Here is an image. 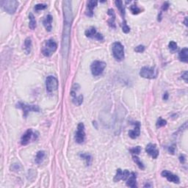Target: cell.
<instances>
[{"label": "cell", "mask_w": 188, "mask_h": 188, "mask_svg": "<svg viewBox=\"0 0 188 188\" xmlns=\"http://www.w3.org/2000/svg\"><path fill=\"white\" fill-rule=\"evenodd\" d=\"M135 173H131L129 176L128 177V180L126 181V185L130 187H137V180H136Z\"/></svg>", "instance_id": "obj_18"}, {"label": "cell", "mask_w": 188, "mask_h": 188, "mask_svg": "<svg viewBox=\"0 0 188 188\" xmlns=\"http://www.w3.org/2000/svg\"><path fill=\"white\" fill-rule=\"evenodd\" d=\"M133 160H134V162H135L137 165H138V166L139 167L140 169H141V170H144L145 169V166L144 165H143V163L142 162H141L140 160V159L138 158L137 156H133Z\"/></svg>", "instance_id": "obj_27"}, {"label": "cell", "mask_w": 188, "mask_h": 188, "mask_svg": "<svg viewBox=\"0 0 188 188\" xmlns=\"http://www.w3.org/2000/svg\"><path fill=\"white\" fill-rule=\"evenodd\" d=\"M79 157L85 160L86 165H87V166L91 165V162H92V157H91V154L86 153H80L79 154Z\"/></svg>", "instance_id": "obj_22"}, {"label": "cell", "mask_w": 188, "mask_h": 188, "mask_svg": "<svg viewBox=\"0 0 188 188\" xmlns=\"http://www.w3.org/2000/svg\"><path fill=\"white\" fill-rule=\"evenodd\" d=\"M107 64L105 62L99 60H95L93 62L91 66V73L94 77H98L99 75L102 74L105 68H106Z\"/></svg>", "instance_id": "obj_5"}, {"label": "cell", "mask_w": 188, "mask_h": 188, "mask_svg": "<svg viewBox=\"0 0 188 188\" xmlns=\"http://www.w3.org/2000/svg\"><path fill=\"white\" fill-rule=\"evenodd\" d=\"M134 125L135 126V128L133 130H130L129 132V135L132 139H135L139 137L140 134V124L139 122H135L134 123Z\"/></svg>", "instance_id": "obj_15"}, {"label": "cell", "mask_w": 188, "mask_h": 188, "mask_svg": "<svg viewBox=\"0 0 188 188\" xmlns=\"http://www.w3.org/2000/svg\"><path fill=\"white\" fill-rule=\"evenodd\" d=\"M38 136V133L36 132V134H33V132H32V129H29L26 131V132L21 136V144L22 146H26L28 143H30L31 139L32 138L33 140L37 139Z\"/></svg>", "instance_id": "obj_8"}, {"label": "cell", "mask_w": 188, "mask_h": 188, "mask_svg": "<svg viewBox=\"0 0 188 188\" xmlns=\"http://www.w3.org/2000/svg\"><path fill=\"white\" fill-rule=\"evenodd\" d=\"M187 18H185V21H184V23H185V26H187Z\"/></svg>", "instance_id": "obj_41"}, {"label": "cell", "mask_w": 188, "mask_h": 188, "mask_svg": "<svg viewBox=\"0 0 188 188\" xmlns=\"http://www.w3.org/2000/svg\"><path fill=\"white\" fill-rule=\"evenodd\" d=\"M179 59L183 63H187L188 62V49L187 48H184L180 51L179 54Z\"/></svg>", "instance_id": "obj_19"}, {"label": "cell", "mask_w": 188, "mask_h": 188, "mask_svg": "<svg viewBox=\"0 0 188 188\" xmlns=\"http://www.w3.org/2000/svg\"><path fill=\"white\" fill-rule=\"evenodd\" d=\"M24 52L26 54H30L32 50V40L30 38H26L24 40Z\"/></svg>", "instance_id": "obj_20"}, {"label": "cell", "mask_w": 188, "mask_h": 188, "mask_svg": "<svg viewBox=\"0 0 188 188\" xmlns=\"http://www.w3.org/2000/svg\"><path fill=\"white\" fill-rule=\"evenodd\" d=\"M130 11H132V13L134 15H137V14L140 13L141 12V9L137 5L134 4V5H132L130 6Z\"/></svg>", "instance_id": "obj_28"}, {"label": "cell", "mask_w": 188, "mask_h": 188, "mask_svg": "<svg viewBox=\"0 0 188 188\" xmlns=\"http://www.w3.org/2000/svg\"><path fill=\"white\" fill-rule=\"evenodd\" d=\"M122 30H123L124 33H129V32H130V28H129V26L127 25L125 20H124V23H123V24H122Z\"/></svg>", "instance_id": "obj_33"}, {"label": "cell", "mask_w": 188, "mask_h": 188, "mask_svg": "<svg viewBox=\"0 0 188 188\" xmlns=\"http://www.w3.org/2000/svg\"><path fill=\"white\" fill-rule=\"evenodd\" d=\"M74 140L77 143H82L85 140V125L82 123H79L77 126V130L75 133Z\"/></svg>", "instance_id": "obj_10"}, {"label": "cell", "mask_w": 188, "mask_h": 188, "mask_svg": "<svg viewBox=\"0 0 188 188\" xmlns=\"http://www.w3.org/2000/svg\"><path fill=\"white\" fill-rule=\"evenodd\" d=\"M161 175H162V177L166 178L167 179V181H171V182L173 183H175V184H179L180 179L179 178V176L173 174V173L170 172V171L165 170V171H163L162 173H161Z\"/></svg>", "instance_id": "obj_12"}, {"label": "cell", "mask_w": 188, "mask_h": 188, "mask_svg": "<svg viewBox=\"0 0 188 188\" xmlns=\"http://www.w3.org/2000/svg\"><path fill=\"white\" fill-rule=\"evenodd\" d=\"M115 4L116 7L119 10V11H120V15H121V16L124 19V16H125V9H124V7L123 6V2L122 1H115Z\"/></svg>", "instance_id": "obj_24"}, {"label": "cell", "mask_w": 188, "mask_h": 188, "mask_svg": "<svg viewBox=\"0 0 188 188\" xmlns=\"http://www.w3.org/2000/svg\"><path fill=\"white\" fill-rule=\"evenodd\" d=\"M58 49V44H56V42L52 39H49V40H46L44 44V46L42 48V54H44L45 57H51L56 50Z\"/></svg>", "instance_id": "obj_2"}, {"label": "cell", "mask_w": 188, "mask_h": 188, "mask_svg": "<svg viewBox=\"0 0 188 188\" xmlns=\"http://www.w3.org/2000/svg\"><path fill=\"white\" fill-rule=\"evenodd\" d=\"M169 6H170V4H169V2H165L162 6V11H167V9L169 8Z\"/></svg>", "instance_id": "obj_35"}, {"label": "cell", "mask_w": 188, "mask_h": 188, "mask_svg": "<svg viewBox=\"0 0 188 188\" xmlns=\"http://www.w3.org/2000/svg\"><path fill=\"white\" fill-rule=\"evenodd\" d=\"M146 151L153 159H157L159 156V150L157 149V146L153 143H149L147 145Z\"/></svg>", "instance_id": "obj_13"}, {"label": "cell", "mask_w": 188, "mask_h": 188, "mask_svg": "<svg viewBox=\"0 0 188 188\" xmlns=\"http://www.w3.org/2000/svg\"><path fill=\"white\" fill-rule=\"evenodd\" d=\"M29 19H30V24H29V26L31 30H35L36 28V20L34 16V15L32 13L29 14Z\"/></svg>", "instance_id": "obj_23"}, {"label": "cell", "mask_w": 188, "mask_h": 188, "mask_svg": "<svg viewBox=\"0 0 188 188\" xmlns=\"http://www.w3.org/2000/svg\"><path fill=\"white\" fill-rule=\"evenodd\" d=\"M123 179V171L121 169L118 168L116 171V174H115V177H114V181L115 182H118L119 181L122 180Z\"/></svg>", "instance_id": "obj_26"}, {"label": "cell", "mask_w": 188, "mask_h": 188, "mask_svg": "<svg viewBox=\"0 0 188 188\" xmlns=\"http://www.w3.org/2000/svg\"><path fill=\"white\" fill-rule=\"evenodd\" d=\"M181 78L185 80L186 83H187V71H185V73H183L182 76H181Z\"/></svg>", "instance_id": "obj_39"}, {"label": "cell", "mask_w": 188, "mask_h": 188, "mask_svg": "<svg viewBox=\"0 0 188 188\" xmlns=\"http://www.w3.org/2000/svg\"><path fill=\"white\" fill-rule=\"evenodd\" d=\"M140 77L146 79H155L157 76V72L154 70V68H150V67L144 66L140 69Z\"/></svg>", "instance_id": "obj_9"}, {"label": "cell", "mask_w": 188, "mask_h": 188, "mask_svg": "<svg viewBox=\"0 0 188 188\" xmlns=\"http://www.w3.org/2000/svg\"><path fill=\"white\" fill-rule=\"evenodd\" d=\"M145 49H146V47H145L144 46L140 45V46H137V47H135V49H134V51H135L136 52L142 53V52H144Z\"/></svg>", "instance_id": "obj_34"}, {"label": "cell", "mask_w": 188, "mask_h": 188, "mask_svg": "<svg viewBox=\"0 0 188 188\" xmlns=\"http://www.w3.org/2000/svg\"><path fill=\"white\" fill-rule=\"evenodd\" d=\"M63 14H64V26H63V40H62V52L63 57L66 58L69 50L71 28L73 19L71 2L70 1H63Z\"/></svg>", "instance_id": "obj_1"}, {"label": "cell", "mask_w": 188, "mask_h": 188, "mask_svg": "<svg viewBox=\"0 0 188 188\" xmlns=\"http://www.w3.org/2000/svg\"><path fill=\"white\" fill-rule=\"evenodd\" d=\"M11 169H12L13 171H19L20 170V165L19 164H13V165L11 166Z\"/></svg>", "instance_id": "obj_36"}, {"label": "cell", "mask_w": 188, "mask_h": 188, "mask_svg": "<svg viewBox=\"0 0 188 188\" xmlns=\"http://www.w3.org/2000/svg\"><path fill=\"white\" fill-rule=\"evenodd\" d=\"M168 96H169V95H168V93H167V92H165L163 95V99L164 100H167V99H168Z\"/></svg>", "instance_id": "obj_40"}, {"label": "cell", "mask_w": 188, "mask_h": 188, "mask_svg": "<svg viewBox=\"0 0 188 188\" xmlns=\"http://www.w3.org/2000/svg\"><path fill=\"white\" fill-rule=\"evenodd\" d=\"M179 161H180V162H181V164L185 163V160H186V157H185V155H184V154H181V155H180V157H179Z\"/></svg>", "instance_id": "obj_38"}, {"label": "cell", "mask_w": 188, "mask_h": 188, "mask_svg": "<svg viewBox=\"0 0 188 188\" xmlns=\"http://www.w3.org/2000/svg\"><path fill=\"white\" fill-rule=\"evenodd\" d=\"M168 47H169V49H170V51H171V52H173V53L175 52H176L178 49L177 44H176L175 41L170 42L168 44Z\"/></svg>", "instance_id": "obj_29"}, {"label": "cell", "mask_w": 188, "mask_h": 188, "mask_svg": "<svg viewBox=\"0 0 188 188\" xmlns=\"http://www.w3.org/2000/svg\"><path fill=\"white\" fill-rule=\"evenodd\" d=\"M45 155L46 153L44 151H39V152L36 154V156H35V162H36L38 165L41 163V162H43V160H44V157H45Z\"/></svg>", "instance_id": "obj_21"}, {"label": "cell", "mask_w": 188, "mask_h": 188, "mask_svg": "<svg viewBox=\"0 0 188 188\" xmlns=\"http://www.w3.org/2000/svg\"><path fill=\"white\" fill-rule=\"evenodd\" d=\"M107 14L108 16H110V19H108L107 23L109 26L112 28H114L115 29L116 26H115V11H114L113 9H109L107 11Z\"/></svg>", "instance_id": "obj_16"}, {"label": "cell", "mask_w": 188, "mask_h": 188, "mask_svg": "<svg viewBox=\"0 0 188 188\" xmlns=\"http://www.w3.org/2000/svg\"><path fill=\"white\" fill-rule=\"evenodd\" d=\"M72 102L75 105L77 106H80L83 102V96L82 95H79V96H74L72 97Z\"/></svg>", "instance_id": "obj_25"}, {"label": "cell", "mask_w": 188, "mask_h": 188, "mask_svg": "<svg viewBox=\"0 0 188 188\" xmlns=\"http://www.w3.org/2000/svg\"><path fill=\"white\" fill-rule=\"evenodd\" d=\"M97 1H93V0L89 1V2H87V8H86L85 11L86 16H89V17H92V16H93V10L94 8L97 6Z\"/></svg>", "instance_id": "obj_14"}, {"label": "cell", "mask_w": 188, "mask_h": 188, "mask_svg": "<svg viewBox=\"0 0 188 188\" xmlns=\"http://www.w3.org/2000/svg\"><path fill=\"white\" fill-rule=\"evenodd\" d=\"M166 124H167V121L165 119L162 118H159L157 121V124H156V126H157V128H160L162 127V126H165Z\"/></svg>", "instance_id": "obj_30"}, {"label": "cell", "mask_w": 188, "mask_h": 188, "mask_svg": "<svg viewBox=\"0 0 188 188\" xmlns=\"http://www.w3.org/2000/svg\"><path fill=\"white\" fill-rule=\"evenodd\" d=\"M46 87L47 92L51 93L56 91L58 88V79L54 76H49L46 79Z\"/></svg>", "instance_id": "obj_7"}, {"label": "cell", "mask_w": 188, "mask_h": 188, "mask_svg": "<svg viewBox=\"0 0 188 188\" xmlns=\"http://www.w3.org/2000/svg\"><path fill=\"white\" fill-rule=\"evenodd\" d=\"M129 152H130L131 154H135V155H138L141 152V147L140 146H136L134 148H131L129 150Z\"/></svg>", "instance_id": "obj_32"}, {"label": "cell", "mask_w": 188, "mask_h": 188, "mask_svg": "<svg viewBox=\"0 0 188 188\" xmlns=\"http://www.w3.org/2000/svg\"><path fill=\"white\" fill-rule=\"evenodd\" d=\"M53 17L52 15H47L46 17L45 18V19L43 21V24H44V27L46 28V31L51 32L52 31V23Z\"/></svg>", "instance_id": "obj_17"}, {"label": "cell", "mask_w": 188, "mask_h": 188, "mask_svg": "<svg viewBox=\"0 0 188 188\" xmlns=\"http://www.w3.org/2000/svg\"><path fill=\"white\" fill-rule=\"evenodd\" d=\"M85 35L87 38H94L96 40H99V41H103L105 40L104 38V36L101 35V33H99L97 31H96V28L93 27V26H91L89 29L86 30V31L85 32Z\"/></svg>", "instance_id": "obj_11"}, {"label": "cell", "mask_w": 188, "mask_h": 188, "mask_svg": "<svg viewBox=\"0 0 188 188\" xmlns=\"http://www.w3.org/2000/svg\"><path fill=\"white\" fill-rule=\"evenodd\" d=\"M175 150H176V147H175L174 145H173V146H170V147H168V152H169V153L171 154H174Z\"/></svg>", "instance_id": "obj_37"}, {"label": "cell", "mask_w": 188, "mask_h": 188, "mask_svg": "<svg viewBox=\"0 0 188 188\" xmlns=\"http://www.w3.org/2000/svg\"><path fill=\"white\" fill-rule=\"evenodd\" d=\"M46 7L47 5H45V4H38V5H36L35 6L34 9H35V11H36V12H38V11L45 10Z\"/></svg>", "instance_id": "obj_31"}, {"label": "cell", "mask_w": 188, "mask_h": 188, "mask_svg": "<svg viewBox=\"0 0 188 188\" xmlns=\"http://www.w3.org/2000/svg\"><path fill=\"white\" fill-rule=\"evenodd\" d=\"M16 107L21 109L24 113V118H26L27 117L28 114L30 112H37L39 113L40 112V107L38 105H27L25 103H23L19 101L16 104Z\"/></svg>", "instance_id": "obj_6"}, {"label": "cell", "mask_w": 188, "mask_h": 188, "mask_svg": "<svg viewBox=\"0 0 188 188\" xmlns=\"http://www.w3.org/2000/svg\"><path fill=\"white\" fill-rule=\"evenodd\" d=\"M0 5L2 8L6 13L12 15L16 13L19 7V2L16 0H6V1H1Z\"/></svg>", "instance_id": "obj_3"}, {"label": "cell", "mask_w": 188, "mask_h": 188, "mask_svg": "<svg viewBox=\"0 0 188 188\" xmlns=\"http://www.w3.org/2000/svg\"><path fill=\"white\" fill-rule=\"evenodd\" d=\"M152 187V185H148V184H146V185H144V187Z\"/></svg>", "instance_id": "obj_42"}, {"label": "cell", "mask_w": 188, "mask_h": 188, "mask_svg": "<svg viewBox=\"0 0 188 188\" xmlns=\"http://www.w3.org/2000/svg\"><path fill=\"white\" fill-rule=\"evenodd\" d=\"M112 52L114 58L117 61H122L124 59V47L120 42H115L113 44Z\"/></svg>", "instance_id": "obj_4"}]
</instances>
